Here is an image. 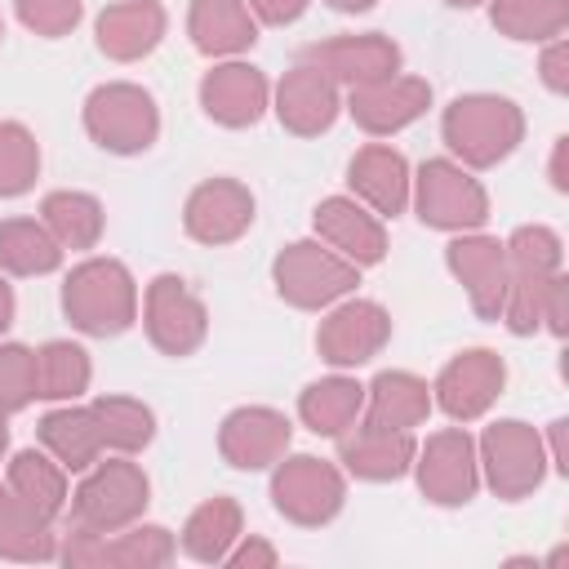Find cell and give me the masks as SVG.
Listing matches in <instances>:
<instances>
[{
  "mask_svg": "<svg viewBox=\"0 0 569 569\" xmlns=\"http://www.w3.org/2000/svg\"><path fill=\"white\" fill-rule=\"evenodd\" d=\"M67 311L89 333H116V329H124L129 325V311H133L129 276L116 262H89V267H80L71 276V284H67Z\"/></svg>",
  "mask_w": 569,
  "mask_h": 569,
  "instance_id": "obj_1",
  "label": "cell"
},
{
  "mask_svg": "<svg viewBox=\"0 0 569 569\" xmlns=\"http://www.w3.org/2000/svg\"><path fill=\"white\" fill-rule=\"evenodd\" d=\"M89 129L102 138V147L111 151H138L151 142L156 133V111H151V98L138 93V89H98L93 102H89Z\"/></svg>",
  "mask_w": 569,
  "mask_h": 569,
  "instance_id": "obj_2",
  "label": "cell"
},
{
  "mask_svg": "<svg viewBox=\"0 0 569 569\" xmlns=\"http://www.w3.org/2000/svg\"><path fill=\"white\" fill-rule=\"evenodd\" d=\"M351 284V271L338 267L333 258H325L320 249L311 244H293L284 258H280V293H289L293 302L302 307H316L333 293H342Z\"/></svg>",
  "mask_w": 569,
  "mask_h": 569,
  "instance_id": "obj_3",
  "label": "cell"
},
{
  "mask_svg": "<svg viewBox=\"0 0 569 569\" xmlns=\"http://www.w3.org/2000/svg\"><path fill=\"white\" fill-rule=\"evenodd\" d=\"M200 320H204L200 302L182 293V280H173V276L156 280V289H151V333L164 351H187L204 329Z\"/></svg>",
  "mask_w": 569,
  "mask_h": 569,
  "instance_id": "obj_4",
  "label": "cell"
},
{
  "mask_svg": "<svg viewBox=\"0 0 569 569\" xmlns=\"http://www.w3.org/2000/svg\"><path fill=\"white\" fill-rule=\"evenodd\" d=\"M249 196L236 187V182H213V187H200L196 200H191V231L200 240H231L244 222H249Z\"/></svg>",
  "mask_w": 569,
  "mask_h": 569,
  "instance_id": "obj_5",
  "label": "cell"
},
{
  "mask_svg": "<svg viewBox=\"0 0 569 569\" xmlns=\"http://www.w3.org/2000/svg\"><path fill=\"white\" fill-rule=\"evenodd\" d=\"M204 107L227 124H249L262 111V76L253 67H222L204 80Z\"/></svg>",
  "mask_w": 569,
  "mask_h": 569,
  "instance_id": "obj_6",
  "label": "cell"
},
{
  "mask_svg": "<svg viewBox=\"0 0 569 569\" xmlns=\"http://www.w3.org/2000/svg\"><path fill=\"white\" fill-rule=\"evenodd\" d=\"M422 218L427 222H440V227H449V222H476L480 218V196L453 169L427 164L422 169Z\"/></svg>",
  "mask_w": 569,
  "mask_h": 569,
  "instance_id": "obj_7",
  "label": "cell"
},
{
  "mask_svg": "<svg viewBox=\"0 0 569 569\" xmlns=\"http://www.w3.org/2000/svg\"><path fill=\"white\" fill-rule=\"evenodd\" d=\"M280 116L298 129V133H311V129H325L333 120V89L320 80V71L311 67H298L284 89H280Z\"/></svg>",
  "mask_w": 569,
  "mask_h": 569,
  "instance_id": "obj_8",
  "label": "cell"
},
{
  "mask_svg": "<svg viewBox=\"0 0 569 569\" xmlns=\"http://www.w3.org/2000/svg\"><path fill=\"white\" fill-rule=\"evenodd\" d=\"M507 102H458L449 116V138L458 151H467L471 160H493L498 151H507V138L498 133V116Z\"/></svg>",
  "mask_w": 569,
  "mask_h": 569,
  "instance_id": "obj_9",
  "label": "cell"
},
{
  "mask_svg": "<svg viewBox=\"0 0 569 569\" xmlns=\"http://www.w3.org/2000/svg\"><path fill=\"white\" fill-rule=\"evenodd\" d=\"M382 333H387V320H382L378 307H347V311H338L329 320L325 351H329V360L351 365V360H365L382 342Z\"/></svg>",
  "mask_w": 569,
  "mask_h": 569,
  "instance_id": "obj_10",
  "label": "cell"
},
{
  "mask_svg": "<svg viewBox=\"0 0 569 569\" xmlns=\"http://www.w3.org/2000/svg\"><path fill=\"white\" fill-rule=\"evenodd\" d=\"M98 31H102V49H111L120 58H133V53H142V49L156 44V36H160V9L156 4H120V9L102 13Z\"/></svg>",
  "mask_w": 569,
  "mask_h": 569,
  "instance_id": "obj_11",
  "label": "cell"
},
{
  "mask_svg": "<svg viewBox=\"0 0 569 569\" xmlns=\"http://www.w3.org/2000/svg\"><path fill=\"white\" fill-rule=\"evenodd\" d=\"M351 182H356L382 213H396L400 200H405V160L373 147V151H365V156L351 164Z\"/></svg>",
  "mask_w": 569,
  "mask_h": 569,
  "instance_id": "obj_12",
  "label": "cell"
},
{
  "mask_svg": "<svg viewBox=\"0 0 569 569\" xmlns=\"http://www.w3.org/2000/svg\"><path fill=\"white\" fill-rule=\"evenodd\" d=\"M316 58H325L338 76L347 80H382L391 67H396V49H387L382 40H342V44H329V49H316Z\"/></svg>",
  "mask_w": 569,
  "mask_h": 569,
  "instance_id": "obj_13",
  "label": "cell"
},
{
  "mask_svg": "<svg viewBox=\"0 0 569 569\" xmlns=\"http://www.w3.org/2000/svg\"><path fill=\"white\" fill-rule=\"evenodd\" d=\"M196 40L200 49H236L253 40V27L244 22L236 0H200L196 4Z\"/></svg>",
  "mask_w": 569,
  "mask_h": 569,
  "instance_id": "obj_14",
  "label": "cell"
},
{
  "mask_svg": "<svg viewBox=\"0 0 569 569\" xmlns=\"http://www.w3.org/2000/svg\"><path fill=\"white\" fill-rule=\"evenodd\" d=\"M320 227L347 249V253H356V258H378L382 253V236H378V227L360 213V209H351V204H342V200H329L325 209H320Z\"/></svg>",
  "mask_w": 569,
  "mask_h": 569,
  "instance_id": "obj_15",
  "label": "cell"
},
{
  "mask_svg": "<svg viewBox=\"0 0 569 569\" xmlns=\"http://www.w3.org/2000/svg\"><path fill=\"white\" fill-rule=\"evenodd\" d=\"M0 262L13 271H49L58 262L53 240L31 222H4L0 227Z\"/></svg>",
  "mask_w": 569,
  "mask_h": 569,
  "instance_id": "obj_16",
  "label": "cell"
},
{
  "mask_svg": "<svg viewBox=\"0 0 569 569\" xmlns=\"http://www.w3.org/2000/svg\"><path fill=\"white\" fill-rule=\"evenodd\" d=\"M84 378H89V365H84L80 347H67V342L44 347V356L36 365V382L44 387L40 396H71L84 387Z\"/></svg>",
  "mask_w": 569,
  "mask_h": 569,
  "instance_id": "obj_17",
  "label": "cell"
},
{
  "mask_svg": "<svg viewBox=\"0 0 569 569\" xmlns=\"http://www.w3.org/2000/svg\"><path fill=\"white\" fill-rule=\"evenodd\" d=\"M422 84H400V89H382V93H365L356 98V116L369 124V129H391V124H405L418 107H422Z\"/></svg>",
  "mask_w": 569,
  "mask_h": 569,
  "instance_id": "obj_18",
  "label": "cell"
},
{
  "mask_svg": "<svg viewBox=\"0 0 569 569\" xmlns=\"http://www.w3.org/2000/svg\"><path fill=\"white\" fill-rule=\"evenodd\" d=\"M360 405V387L351 382H325V387H311L307 400H302V413L316 431H338Z\"/></svg>",
  "mask_w": 569,
  "mask_h": 569,
  "instance_id": "obj_19",
  "label": "cell"
},
{
  "mask_svg": "<svg viewBox=\"0 0 569 569\" xmlns=\"http://www.w3.org/2000/svg\"><path fill=\"white\" fill-rule=\"evenodd\" d=\"M44 440H49L71 467H84V458H89L93 445H98L93 413H53V418H44Z\"/></svg>",
  "mask_w": 569,
  "mask_h": 569,
  "instance_id": "obj_20",
  "label": "cell"
},
{
  "mask_svg": "<svg viewBox=\"0 0 569 569\" xmlns=\"http://www.w3.org/2000/svg\"><path fill=\"white\" fill-rule=\"evenodd\" d=\"M480 387H493V365H485V360H458L449 373H445V405L453 409V413H471V409H480L485 405V396L489 391H480Z\"/></svg>",
  "mask_w": 569,
  "mask_h": 569,
  "instance_id": "obj_21",
  "label": "cell"
},
{
  "mask_svg": "<svg viewBox=\"0 0 569 569\" xmlns=\"http://www.w3.org/2000/svg\"><path fill=\"white\" fill-rule=\"evenodd\" d=\"M44 213L58 227V236L71 244H89L98 236V204L89 196H49Z\"/></svg>",
  "mask_w": 569,
  "mask_h": 569,
  "instance_id": "obj_22",
  "label": "cell"
},
{
  "mask_svg": "<svg viewBox=\"0 0 569 569\" xmlns=\"http://www.w3.org/2000/svg\"><path fill=\"white\" fill-rule=\"evenodd\" d=\"M93 418L107 422L102 436H111L116 445H142L151 436V413L138 409V405H129V400H102Z\"/></svg>",
  "mask_w": 569,
  "mask_h": 569,
  "instance_id": "obj_23",
  "label": "cell"
},
{
  "mask_svg": "<svg viewBox=\"0 0 569 569\" xmlns=\"http://www.w3.org/2000/svg\"><path fill=\"white\" fill-rule=\"evenodd\" d=\"M36 169V151L22 129H0V196H13L27 187Z\"/></svg>",
  "mask_w": 569,
  "mask_h": 569,
  "instance_id": "obj_24",
  "label": "cell"
},
{
  "mask_svg": "<svg viewBox=\"0 0 569 569\" xmlns=\"http://www.w3.org/2000/svg\"><path fill=\"white\" fill-rule=\"evenodd\" d=\"M31 391H36V360L22 347H4L0 351V405L18 409L27 405Z\"/></svg>",
  "mask_w": 569,
  "mask_h": 569,
  "instance_id": "obj_25",
  "label": "cell"
},
{
  "mask_svg": "<svg viewBox=\"0 0 569 569\" xmlns=\"http://www.w3.org/2000/svg\"><path fill=\"white\" fill-rule=\"evenodd\" d=\"M378 418H391V422H400V418H418L422 413V396H418V387L409 382V378H378Z\"/></svg>",
  "mask_w": 569,
  "mask_h": 569,
  "instance_id": "obj_26",
  "label": "cell"
},
{
  "mask_svg": "<svg viewBox=\"0 0 569 569\" xmlns=\"http://www.w3.org/2000/svg\"><path fill=\"white\" fill-rule=\"evenodd\" d=\"M76 13H80L76 0H22V18H27L31 27L49 31V36H58L62 27H71Z\"/></svg>",
  "mask_w": 569,
  "mask_h": 569,
  "instance_id": "obj_27",
  "label": "cell"
},
{
  "mask_svg": "<svg viewBox=\"0 0 569 569\" xmlns=\"http://www.w3.org/2000/svg\"><path fill=\"white\" fill-rule=\"evenodd\" d=\"M271 22H284V18H293L298 9H302V0H253Z\"/></svg>",
  "mask_w": 569,
  "mask_h": 569,
  "instance_id": "obj_28",
  "label": "cell"
},
{
  "mask_svg": "<svg viewBox=\"0 0 569 569\" xmlns=\"http://www.w3.org/2000/svg\"><path fill=\"white\" fill-rule=\"evenodd\" d=\"M9 307H13V302H9V289H4V284H0V329H4V325H9Z\"/></svg>",
  "mask_w": 569,
  "mask_h": 569,
  "instance_id": "obj_29",
  "label": "cell"
},
{
  "mask_svg": "<svg viewBox=\"0 0 569 569\" xmlns=\"http://www.w3.org/2000/svg\"><path fill=\"white\" fill-rule=\"evenodd\" d=\"M333 4H338V9H365L369 0H333Z\"/></svg>",
  "mask_w": 569,
  "mask_h": 569,
  "instance_id": "obj_30",
  "label": "cell"
},
{
  "mask_svg": "<svg viewBox=\"0 0 569 569\" xmlns=\"http://www.w3.org/2000/svg\"><path fill=\"white\" fill-rule=\"evenodd\" d=\"M0 445H4V427H0Z\"/></svg>",
  "mask_w": 569,
  "mask_h": 569,
  "instance_id": "obj_31",
  "label": "cell"
}]
</instances>
